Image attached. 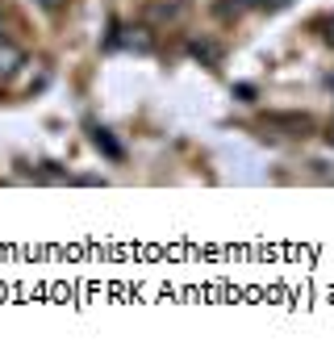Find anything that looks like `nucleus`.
<instances>
[{"instance_id": "f257e3e1", "label": "nucleus", "mask_w": 334, "mask_h": 355, "mask_svg": "<svg viewBox=\"0 0 334 355\" xmlns=\"http://www.w3.org/2000/svg\"><path fill=\"white\" fill-rule=\"evenodd\" d=\"M17 67H21V51H17L13 42L0 38V76H13Z\"/></svg>"}, {"instance_id": "f03ea898", "label": "nucleus", "mask_w": 334, "mask_h": 355, "mask_svg": "<svg viewBox=\"0 0 334 355\" xmlns=\"http://www.w3.org/2000/svg\"><path fill=\"white\" fill-rule=\"evenodd\" d=\"M117 42L130 46V51H146V34H142V30H130V34H121Z\"/></svg>"}, {"instance_id": "7ed1b4c3", "label": "nucleus", "mask_w": 334, "mask_h": 355, "mask_svg": "<svg viewBox=\"0 0 334 355\" xmlns=\"http://www.w3.org/2000/svg\"><path fill=\"white\" fill-rule=\"evenodd\" d=\"M92 134H96V142H100V146H105V150H109L113 159H121V146L113 142V134H105V130H92Z\"/></svg>"}, {"instance_id": "20e7f679", "label": "nucleus", "mask_w": 334, "mask_h": 355, "mask_svg": "<svg viewBox=\"0 0 334 355\" xmlns=\"http://www.w3.org/2000/svg\"><path fill=\"white\" fill-rule=\"evenodd\" d=\"M34 5H42V9H51V13H55V9H63V0H34Z\"/></svg>"}, {"instance_id": "39448f33", "label": "nucleus", "mask_w": 334, "mask_h": 355, "mask_svg": "<svg viewBox=\"0 0 334 355\" xmlns=\"http://www.w3.org/2000/svg\"><path fill=\"white\" fill-rule=\"evenodd\" d=\"M326 34H330V38H334V21H330V26H326Z\"/></svg>"}, {"instance_id": "423d86ee", "label": "nucleus", "mask_w": 334, "mask_h": 355, "mask_svg": "<svg viewBox=\"0 0 334 355\" xmlns=\"http://www.w3.org/2000/svg\"><path fill=\"white\" fill-rule=\"evenodd\" d=\"M330 142H334V130H330Z\"/></svg>"}]
</instances>
